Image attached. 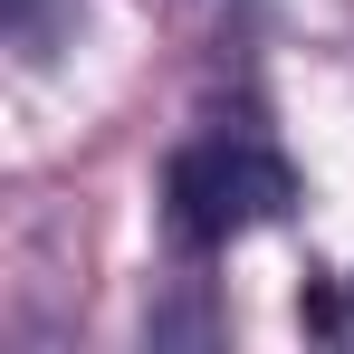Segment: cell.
<instances>
[{"instance_id":"1","label":"cell","mask_w":354,"mask_h":354,"mask_svg":"<svg viewBox=\"0 0 354 354\" xmlns=\"http://www.w3.org/2000/svg\"><path fill=\"white\" fill-rule=\"evenodd\" d=\"M163 201H173V239L182 249H221V239H239V230H259V221L288 211V163L259 153V144H239V134H221V144L173 153Z\"/></svg>"}]
</instances>
